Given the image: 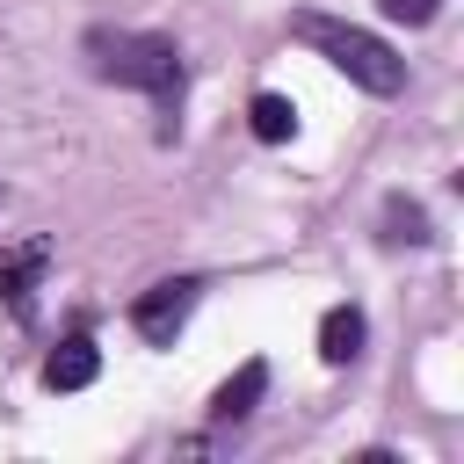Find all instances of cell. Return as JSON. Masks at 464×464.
I'll list each match as a JSON object with an SVG mask.
<instances>
[{
	"label": "cell",
	"mask_w": 464,
	"mask_h": 464,
	"mask_svg": "<svg viewBox=\"0 0 464 464\" xmlns=\"http://www.w3.org/2000/svg\"><path fill=\"white\" fill-rule=\"evenodd\" d=\"M261 392H268V362H239V377H225V384H218L210 420H246V413L261 406Z\"/></svg>",
	"instance_id": "6"
},
{
	"label": "cell",
	"mask_w": 464,
	"mask_h": 464,
	"mask_svg": "<svg viewBox=\"0 0 464 464\" xmlns=\"http://www.w3.org/2000/svg\"><path fill=\"white\" fill-rule=\"evenodd\" d=\"M87 58L102 80L116 87H138L160 116H181V94H188V65L167 36H145V29H87Z\"/></svg>",
	"instance_id": "1"
},
{
	"label": "cell",
	"mask_w": 464,
	"mask_h": 464,
	"mask_svg": "<svg viewBox=\"0 0 464 464\" xmlns=\"http://www.w3.org/2000/svg\"><path fill=\"white\" fill-rule=\"evenodd\" d=\"M102 377V348L87 341V334H72V341H58L51 355H44V384L51 392H87Z\"/></svg>",
	"instance_id": "5"
},
{
	"label": "cell",
	"mask_w": 464,
	"mask_h": 464,
	"mask_svg": "<svg viewBox=\"0 0 464 464\" xmlns=\"http://www.w3.org/2000/svg\"><path fill=\"white\" fill-rule=\"evenodd\" d=\"M384 7V22H406V29H420V22H435V7L442 0H377Z\"/></svg>",
	"instance_id": "10"
},
{
	"label": "cell",
	"mask_w": 464,
	"mask_h": 464,
	"mask_svg": "<svg viewBox=\"0 0 464 464\" xmlns=\"http://www.w3.org/2000/svg\"><path fill=\"white\" fill-rule=\"evenodd\" d=\"M0 203H7V188H0Z\"/></svg>",
	"instance_id": "11"
},
{
	"label": "cell",
	"mask_w": 464,
	"mask_h": 464,
	"mask_svg": "<svg viewBox=\"0 0 464 464\" xmlns=\"http://www.w3.org/2000/svg\"><path fill=\"white\" fill-rule=\"evenodd\" d=\"M384 225H392V232H384L392 246H399V239H406V246L428 239V210H420V203H399V196H392V203H384Z\"/></svg>",
	"instance_id": "9"
},
{
	"label": "cell",
	"mask_w": 464,
	"mask_h": 464,
	"mask_svg": "<svg viewBox=\"0 0 464 464\" xmlns=\"http://www.w3.org/2000/svg\"><path fill=\"white\" fill-rule=\"evenodd\" d=\"M196 297H203V276H167V283L138 290V304H130V326H138L152 348H174V334L188 326Z\"/></svg>",
	"instance_id": "3"
},
{
	"label": "cell",
	"mask_w": 464,
	"mask_h": 464,
	"mask_svg": "<svg viewBox=\"0 0 464 464\" xmlns=\"http://www.w3.org/2000/svg\"><path fill=\"white\" fill-rule=\"evenodd\" d=\"M362 334H370V326H362V312H355V304H334V312L319 319V355L341 370V362H355V355H362Z\"/></svg>",
	"instance_id": "7"
},
{
	"label": "cell",
	"mask_w": 464,
	"mask_h": 464,
	"mask_svg": "<svg viewBox=\"0 0 464 464\" xmlns=\"http://www.w3.org/2000/svg\"><path fill=\"white\" fill-rule=\"evenodd\" d=\"M44 261H51V246H44V239H29V246H0V297L14 304V319H29L36 283H44Z\"/></svg>",
	"instance_id": "4"
},
{
	"label": "cell",
	"mask_w": 464,
	"mask_h": 464,
	"mask_svg": "<svg viewBox=\"0 0 464 464\" xmlns=\"http://www.w3.org/2000/svg\"><path fill=\"white\" fill-rule=\"evenodd\" d=\"M290 36L297 44H312L334 72H348L362 94H399L406 87V58L384 44V36H370V29H355V22H341V14H290Z\"/></svg>",
	"instance_id": "2"
},
{
	"label": "cell",
	"mask_w": 464,
	"mask_h": 464,
	"mask_svg": "<svg viewBox=\"0 0 464 464\" xmlns=\"http://www.w3.org/2000/svg\"><path fill=\"white\" fill-rule=\"evenodd\" d=\"M246 123H254V138H261V145H290V138H297V109H290L283 94H254Z\"/></svg>",
	"instance_id": "8"
}]
</instances>
